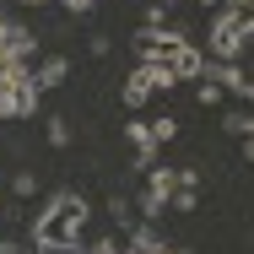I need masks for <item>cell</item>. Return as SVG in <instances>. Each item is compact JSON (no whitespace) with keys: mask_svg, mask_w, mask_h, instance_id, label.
<instances>
[{"mask_svg":"<svg viewBox=\"0 0 254 254\" xmlns=\"http://www.w3.org/2000/svg\"><path fill=\"white\" fill-rule=\"evenodd\" d=\"M141 65H152V70L173 76V81H195L205 70V54L195 49L179 27H173V33H168V27H157V33L146 27V33H141Z\"/></svg>","mask_w":254,"mask_h":254,"instance_id":"obj_1","label":"cell"},{"mask_svg":"<svg viewBox=\"0 0 254 254\" xmlns=\"http://www.w3.org/2000/svg\"><path fill=\"white\" fill-rule=\"evenodd\" d=\"M81 233H87V200H81V195H54V200L44 205V216H38V227H33L38 249L81 244Z\"/></svg>","mask_w":254,"mask_h":254,"instance_id":"obj_2","label":"cell"},{"mask_svg":"<svg viewBox=\"0 0 254 254\" xmlns=\"http://www.w3.org/2000/svg\"><path fill=\"white\" fill-rule=\"evenodd\" d=\"M33 103H38L33 70H27V65H16V70L0 81V119H22V114H33Z\"/></svg>","mask_w":254,"mask_h":254,"instance_id":"obj_3","label":"cell"},{"mask_svg":"<svg viewBox=\"0 0 254 254\" xmlns=\"http://www.w3.org/2000/svg\"><path fill=\"white\" fill-rule=\"evenodd\" d=\"M168 87H173V76H162V70H152V65H141V70H130V76H125L119 98H125V108H141L152 92H168Z\"/></svg>","mask_w":254,"mask_h":254,"instance_id":"obj_4","label":"cell"},{"mask_svg":"<svg viewBox=\"0 0 254 254\" xmlns=\"http://www.w3.org/2000/svg\"><path fill=\"white\" fill-rule=\"evenodd\" d=\"M173 190H179V168H152V184H146V195H141V211H146V216H162L168 200H173Z\"/></svg>","mask_w":254,"mask_h":254,"instance_id":"obj_5","label":"cell"},{"mask_svg":"<svg viewBox=\"0 0 254 254\" xmlns=\"http://www.w3.org/2000/svg\"><path fill=\"white\" fill-rule=\"evenodd\" d=\"M216 22L233 27L238 38H249V33H254V0H227V5L216 11Z\"/></svg>","mask_w":254,"mask_h":254,"instance_id":"obj_6","label":"cell"},{"mask_svg":"<svg viewBox=\"0 0 254 254\" xmlns=\"http://www.w3.org/2000/svg\"><path fill=\"white\" fill-rule=\"evenodd\" d=\"M65 76H70V60H65V54H49L44 65H33V87H38V92H49V87H60Z\"/></svg>","mask_w":254,"mask_h":254,"instance_id":"obj_7","label":"cell"},{"mask_svg":"<svg viewBox=\"0 0 254 254\" xmlns=\"http://www.w3.org/2000/svg\"><path fill=\"white\" fill-rule=\"evenodd\" d=\"M130 146H135V162L152 173V168H157V135H152V125H130Z\"/></svg>","mask_w":254,"mask_h":254,"instance_id":"obj_8","label":"cell"},{"mask_svg":"<svg viewBox=\"0 0 254 254\" xmlns=\"http://www.w3.org/2000/svg\"><path fill=\"white\" fill-rule=\"evenodd\" d=\"M222 130H233V135H244V141H249V135H254V114H249V108L222 114Z\"/></svg>","mask_w":254,"mask_h":254,"instance_id":"obj_9","label":"cell"},{"mask_svg":"<svg viewBox=\"0 0 254 254\" xmlns=\"http://www.w3.org/2000/svg\"><path fill=\"white\" fill-rule=\"evenodd\" d=\"M44 135H49V146H60V152H65V146H70V119H60V114H54V119H44Z\"/></svg>","mask_w":254,"mask_h":254,"instance_id":"obj_10","label":"cell"},{"mask_svg":"<svg viewBox=\"0 0 254 254\" xmlns=\"http://www.w3.org/2000/svg\"><path fill=\"white\" fill-rule=\"evenodd\" d=\"M11 195H16V200H33V195H38V179H33V173H16V179H11Z\"/></svg>","mask_w":254,"mask_h":254,"instance_id":"obj_11","label":"cell"},{"mask_svg":"<svg viewBox=\"0 0 254 254\" xmlns=\"http://www.w3.org/2000/svg\"><path fill=\"white\" fill-rule=\"evenodd\" d=\"M146 125H152V135H157V146H162V141H173V135H179V125H173V119H168V114H162V119H146Z\"/></svg>","mask_w":254,"mask_h":254,"instance_id":"obj_12","label":"cell"},{"mask_svg":"<svg viewBox=\"0 0 254 254\" xmlns=\"http://www.w3.org/2000/svg\"><path fill=\"white\" fill-rule=\"evenodd\" d=\"M195 103H200V108H216V103H222V87H216V81H200Z\"/></svg>","mask_w":254,"mask_h":254,"instance_id":"obj_13","label":"cell"},{"mask_svg":"<svg viewBox=\"0 0 254 254\" xmlns=\"http://www.w3.org/2000/svg\"><path fill=\"white\" fill-rule=\"evenodd\" d=\"M98 0H65V11H92Z\"/></svg>","mask_w":254,"mask_h":254,"instance_id":"obj_14","label":"cell"},{"mask_svg":"<svg viewBox=\"0 0 254 254\" xmlns=\"http://www.w3.org/2000/svg\"><path fill=\"white\" fill-rule=\"evenodd\" d=\"M0 254H22V244L16 238H0Z\"/></svg>","mask_w":254,"mask_h":254,"instance_id":"obj_15","label":"cell"},{"mask_svg":"<svg viewBox=\"0 0 254 254\" xmlns=\"http://www.w3.org/2000/svg\"><path fill=\"white\" fill-rule=\"evenodd\" d=\"M244 162H254V135H249V141H244Z\"/></svg>","mask_w":254,"mask_h":254,"instance_id":"obj_16","label":"cell"},{"mask_svg":"<svg viewBox=\"0 0 254 254\" xmlns=\"http://www.w3.org/2000/svg\"><path fill=\"white\" fill-rule=\"evenodd\" d=\"M200 5H211V11H222V5H227V0H200Z\"/></svg>","mask_w":254,"mask_h":254,"instance_id":"obj_17","label":"cell"},{"mask_svg":"<svg viewBox=\"0 0 254 254\" xmlns=\"http://www.w3.org/2000/svg\"><path fill=\"white\" fill-rule=\"evenodd\" d=\"M22 5H49V0H22Z\"/></svg>","mask_w":254,"mask_h":254,"instance_id":"obj_18","label":"cell"},{"mask_svg":"<svg viewBox=\"0 0 254 254\" xmlns=\"http://www.w3.org/2000/svg\"><path fill=\"white\" fill-rule=\"evenodd\" d=\"M157 5H173V0H157Z\"/></svg>","mask_w":254,"mask_h":254,"instance_id":"obj_19","label":"cell"},{"mask_svg":"<svg viewBox=\"0 0 254 254\" xmlns=\"http://www.w3.org/2000/svg\"><path fill=\"white\" fill-rule=\"evenodd\" d=\"M168 254H179V249H168Z\"/></svg>","mask_w":254,"mask_h":254,"instance_id":"obj_20","label":"cell"}]
</instances>
